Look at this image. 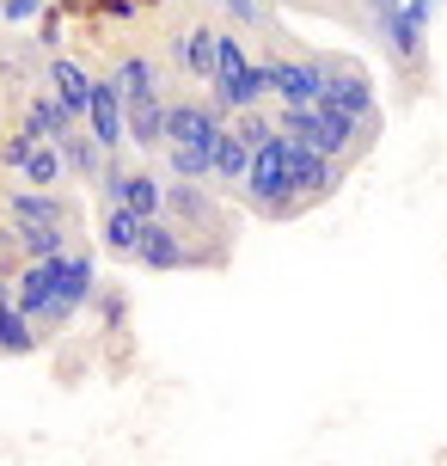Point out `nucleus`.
Returning a JSON list of instances; mask_svg holds the SVG:
<instances>
[{"label":"nucleus","mask_w":447,"mask_h":466,"mask_svg":"<svg viewBox=\"0 0 447 466\" xmlns=\"http://www.w3.org/2000/svg\"><path fill=\"white\" fill-rule=\"evenodd\" d=\"M221 129H227V111L214 98H178L165 111V166H172V178H190V185L209 178Z\"/></svg>","instance_id":"f257e3e1"},{"label":"nucleus","mask_w":447,"mask_h":466,"mask_svg":"<svg viewBox=\"0 0 447 466\" xmlns=\"http://www.w3.org/2000/svg\"><path fill=\"white\" fill-rule=\"evenodd\" d=\"M245 197H252V209L270 215V221H283V215H301V178H294V160H288V136L263 141L258 154H252V172H245Z\"/></svg>","instance_id":"f03ea898"},{"label":"nucleus","mask_w":447,"mask_h":466,"mask_svg":"<svg viewBox=\"0 0 447 466\" xmlns=\"http://www.w3.org/2000/svg\"><path fill=\"white\" fill-rule=\"evenodd\" d=\"M263 68H270V98H283L288 111H313L325 98V56H283Z\"/></svg>","instance_id":"7ed1b4c3"},{"label":"nucleus","mask_w":447,"mask_h":466,"mask_svg":"<svg viewBox=\"0 0 447 466\" xmlns=\"http://www.w3.org/2000/svg\"><path fill=\"white\" fill-rule=\"evenodd\" d=\"M325 105H337L343 116H355L362 129H374V86H368V74L355 68V62H343V56H325Z\"/></svg>","instance_id":"20e7f679"},{"label":"nucleus","mask_w":447,"mask_h":466,"mask_svg":"<svg viewBox=\"0 0 447 466\" xmlns=\"http://www.w3.org/2000/svg\"><path fill=\"white\" fill-rule=\"evenodd\" d=\"M6 166H13L31 190H55V185H62V172H68V166H62V147H55V141H37L31 129L6 136Z\"/></svg>","instance_id":"39448f33"},{"label":"nucleus","mask_w":447,"mask_h":466,"mask_svg":"<svg viewBox=\"0 0 447 466\" xmlns=\"http://www.w3.org/2000/svg\"><path fill=\"white\" fill-rule=\"evenodd\" d=\"M86 129H93V141L117 160L123 147H129V105H123L117 80H98L93 98H86Z\"/></svg>","instance_id":"423d86ee"},{"label":"nucleus","mask_w":447,"mask_h":466,"mask_svg":"<svg viewBox=\"0 0 447 466\" xmlns=\"http://www.w3.org/2000/svg\"><path fill=\"white\" fill-rule=\"evenodd\" d=\"M104 203H117V209H135V215H165V185L154 178V172H129V166L111 160V172H104Z\"/></svg>","instance_id":"0eeeda50"},{"label":"nucleus","mask_w":447,"mask_h":466,"mask_svg":"<svg viewBox=\"0 0 447 466\" xmlns=\"http://www.w3.org/2000/svg\"><path fill=\"white\" fill-rule=\"evenodd\" d=\"M165 221L184 233V239L190 233H221V203L203 197L190 178H178V185H165Z\"/></svg>","instance_id":"6e6552de"},{"label":"nucleus","mask_w":447,"mask_h":466,"mask_svg":"<svg viewBox=\"0 0 447 466\" xmlns=\"http://www.w3.org/2000/svg\"><path fill=\"white\" fill-rule=\"evenodd\" d=\"M135 264H142V270H190V264H196V252H190V239H184L178 228H172L165 215H154V221L142 228Z\"/></svg>","instance_id":"1a4fd4ad"},{"label":"nucleus","mask_w":447,"mask_h":466,"mask_svg":"<svg viewBox=\"0 0 447 466\" xmlns=\"http://www.w3.org/2000/svg\"><path fill=\"white\" fill-rule=\"evenodd\" d=\"M288 160H294V178H301V203H319L343 185V160H331V154H319L294 136H288Z\"/></svg>","instance_id":"9d476101"},{"label":"nucleus","mask_w":447,"mask_h":466,"mask_svg":"<svg viewBox=\"0 0 447 466\" xmlns=\"http://www.w3.org/2000/svg\"><path fill=\"white\" fill-rule=\"evenodd\" d=\"M86 295H93V252H68V258H62V289H55V313H49V331L68 326L74 313L86 307Z\"/></svg>","instance_id":"9b49d317"},{"label":"nucleus","mask_w":447,"mask_h":466,"mask_svg":"<svg viewBox=\"0 0 447 466\" xmlns=\"http://www.w3.org/2000/svg\"><path fill=\"white\" fill-rule=\"evenodd\" d=\"M6 209H13V228H68V197H55V190L25 185Z\"/></svg>","instance_id":"f8f14e48"},{"label":"nucleus","mask_w":447,"mask_h":466,"mask_svg":"<svg viewBox=\"0 0 447 466\" xmlns=\"http://www.w3.org/2000/svg\"><path fill=\"white\" fill-rule=\"evenodd\" d=\"M55 147H62V166H68V172H80L86 185L111 172V154H104V147L93 141V129H86V123H74V129H68L62 141H55Z\"/></svg>","instance_id":"ddd939ff"},{"label":"nucleus","mask_w":447,"mask_h":466,"mask_svg":"<svg viewBox=\"0 0 447 466\" xmlns=\"http://www.w3.org/2000/svg\"><path fill=\"white\" fill-rule=\"evenodd\" d=\"M123 105H129V141L135 147H165V111H172V98L142 93V98H123Z\"/></svg>","instance_id":"4468645a"},{"label":"nucleus","mask_w":447,"mask_h":466,"mask_svg":"<svg viewBox=\"0 0 447 466\" xmlns=\"http://www.w3.org/2000/svg\"><path fill=\"white\" fill-rule=\"evenodd\" d=\"M252 154H258V147H252V141L239 136L233 123H227V129H221V141H214V172L209 178H221V185L227 190H245V172H252Z\"/></svg>","instance_id":"2eb2a0df"},{"label":"nucleus","mask_w":447,"mask_h":466,"mask_svg":"<svg viewBox=\"0 0 447 466\" xmlns=\"http://www.w3.org/2000/svg\"><path fill=\"white\" fill-rule=\"evenodd\" d=\"M93 86H98V80L80 68L74 56H55V62H49V93L62 98L74 116H86V98H93Z\"/></svg>","instance_id":"dca6fc26"},{"label":"nucleus","mask_w":447,"mask_h":466,"mask_svg":"<svg viewBox=\"0 0 447 466\" xmlns=\"http://www.w3.org/2000/svg\"><path fill=\"white\" fill-rule=\"evenodd\" d=\"M214 44H221V31L214 25H190L184 37H178V68L190 74V80H214Z\"/></svg>","instance_id":"f3484780"},{"label":"nucleus","mask_w":447,"mask_h":466,"mask_svg":"<svg viewBox=\"0 0 447 466\" xmlns=\"http://www.w3.org/2000/svg\"><path fill=\"white\" fill-rule=\"evenodd\" d=\"M380 31H386V44H392V56H399V62H417L429 19H417L411 6H386V13H380Z\"/></svg>","instance_id":"a211bd4d"},{"label":"nucleus","mask_w":447,"mask_h":466,"mask_svg":"<svg viewBox=\"0 0 447 466\" xmlns=\"http://www.w3.org/2000/svg\"><path fill=\"white\" fill-rule=\"evenodd\" d=\"M74 123H86V116H74L55 93H37V98H31V111H25V129H31L37 141H62Z\"/></svg>","instance_id":"6ab92c4d"},{"label":"nucleus","mask_w":447,"mask_h":466,"mask_svg":"<svg viewBox=\"0 0 447 466\" xmlns=\"http://www.w3.org/2000/svg\"><path fill=\"white\" fill-rule=\"evenodd\" d=\"M142 228H147V215L117 209V203H104V221H98V233H104V246H111V252L135 258V246H142Z\"/></svg>","instance_id":"aec40b11"},{"label":"nucleus","mask_w":447,"mask_h":466,"mask_svg":"<svg viewBox=\"0 0 447 466\" xmlns=\"http://www.w3.org/2000/svg\"><path fill=\"white\" fill-rule=\"evenodd\" d=\"M44 331L19 313V301H0V356H31Z\"/></svg>","instance_id":"412c9836"},{"label":"nucleus","mask_w":447,"mask_h":466,"mask_svg":"<svg viewBox=\"0 0 447 466\" xmlns=\"http://www.w3.org/2000/svg\"><path fill=\"white\" fill-rule=\"evenodd\" d=\"M13 239H19L25 264L31 258H68V228H13Z\"/></svg>","instance_id":"4be33fe9"},{"label":"nucleus","mask_w":447,"mask_h":466,"mask_svg":"<svg viewBox=\"0 0 447 466\" xmlns=\"http://www.w3.org/2000/svg\"><path fill=\"white\" fill-rule=\"evenodd\" d=\"M111 80H117V93H123V98L160 93V80H154V62H147V56H123V62H117V74H111Z\"/></svg>","instance_id":"5701e85b"},{"label":"nucleus","mask_w":447,"mask_h":466,"mask_svg":"<svg viewBox=\"0 0 447 466\" xmlns=\"http://www.w3.org/2000/svg\"><path fill=\"white\" fill-rule=\"evenodd\" d=\"M221 6H227V19H233V25H263L258 0H221Z\"/></svg>","instance_id":"b1692460"},{"label":"nucleus","mask_w":447,"mask_h":466,"mask_svg":"<svg viewBox=\"0 0 447 466\" xmlns=\"http://www.w3.org/2000/svg\"><path fill=\"white\" fill-rule=\"evenodd\" d=\"M37 6H44V0H0V13H6V19H13V25L37 19Z\"/></svg>","instance_id":"393cba45"},{"label":"nucleus","mask_w":447,"mask_h":466,"mask_svg":"<svg viewBox=\"0 0 447 466\" xmlns=\"http://www.w3.org/2000/svg\"><path fill=\"white\" fill-rule=\"evenodd\" d=\"M0 301H13V277H0Z\"/></svg>","instance_id":"a878e982"}]
</instances>
